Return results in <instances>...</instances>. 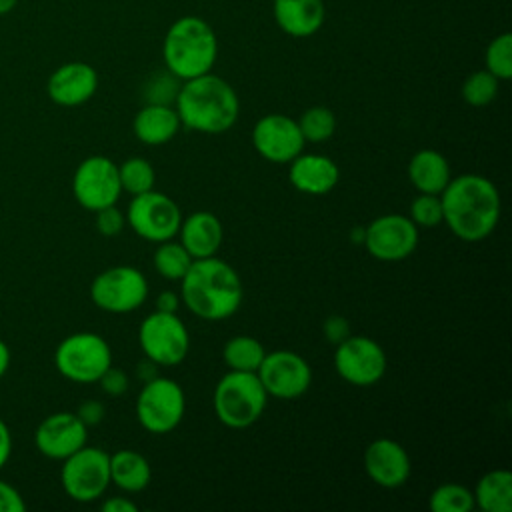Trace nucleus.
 Listing matches in <instances>:
<instances>
[{
    "label": "nucleus",
    "mask_w": 512,
    "mask_h": 512,
    "mask_svg": "<svg viewBox=\"0 0 512 512\" xmlns=\"http://www.w3.org/2000/svg\"><path fill=\"white\" fill-rule=\"evenodd\" d=\"M444 222L464 242H480L492 234L500 220V192L480 174L450 178L440 192Z\"/></svg>",
    "instance_id": "1"
},
{
    "label": "nucleus",
    "mask_w": 512,
    "mask_h": 512,
    "mask_svg": "<svg viewBox=\"0 0 512 512\" xmlns=\"http://www.w3.org/2000/svg\"><path fill=\"white\" fill-rule=\"evenodd\" d=\"M242 296L238 272L216 256L192 260L180 280V300L202 320L230 318L240 308Z\"/></svg>",
    "instance_id": "2"
},
{
    "label": "nucleus",
    "mask_w": 512,
    "mask_h": 512,
    "mask_svg": "<svg viewBox=\"0 0 512 512\" xmlns=\"http://www.w3.org/2000/svg\"><path fill=\"white\" fill-rule=\"evenodd\" d=\"M174 102L180 124L200 134H222L234 126L240 114L234 88L210 72L184 80Z\"/></svg>",
    "instance_id": "3"
},
{
    "label": "nucleus",
    "mask_w": 512,
    "mask_h": 512,
    "mask_svg": "<svg viewBox=\"0 0 512 512\" xmlns=\"http://www.w3.org/2000/svg\"><path fill=\"white\" fill-rule=\"evenodd\" d=\"M162 54L166 70L176 78H196L210 72L216 62V34L202 18L184 16L168 28Z\"/></svg>",
    "instance_id": "4"
},
{
    "label": "nucleus",
    "mask_w": 512,
    "mask_h": 512,
    "mask_svg": "<svg viewBox=\"0 0 512 512\" xmlns=\"http://www.w3.org/2000/svg\"><path fill=\"white\" fill-rule=\"evenodd\" d=\"M268 394L256 372H226L214 388V414L228 428H248L264 412Z\"/></svg>",
    "instance_id": "5"
},
{
    "label": "nucleus",
    "mask_w": 512,
    "mask_h": 512,
    "mask_svg": "<svg viewBox=\"0 0 512 512\" xmlns=\"http://www.w3.org/2000/svg\"><path fill=\"white\" fill-rule=\"evenodd\" d=\"M54 364L64 378L90 384L98 382L104 370L112 364V350L100 334L76 332L58 344Z\"/></svg>",
    "instance_id": "6"
},
{
    "label": "nucleus",
    "mask_w": 512,
    "mask_h": 512,
    "mask_svg": "<svg viewBox=\"0 0 512 512\" xmlns=\"http://www.w3.org/2000/svg\"><path fill=\"white\" fill-rule=\"evenodd\" d=\"M186 396L180 384L166 376L144 382L136 398V418L150 434H168L184 418Z\"/></svg>",
    "instance_id": "7"
},
{
    "label": "nucleus",
    "mask_w": 512,
    "mask_h": 512,
    "mask_svg": "<svg viewBox=\"0 0 512 512\" xmlns=\"http://www.w3.org/2000/svg\"><path fill=\"white\" fill-rule=\"evenodd\" d=\"M138 342L144 356L158 366H176L190 350L188 328L176 312L148 314L138 328Z\"/></svg>",
    "instance_id": "8"
},
{
    "label": "nucleus",
    "mask_w": 512,
    "mask_h": 512,
    "mask_svg": "<svg viewBox=\"0 0 512 512\" xmlns=\"http://www.w3.org/2000/svg\"><path fill=\"white\" fill-rule=\"evenodd\" d=\"M64 492L76 502H94L110 486V454L96 446H82L64 458L60 472Z\"/></svg>",
    "instance_id": "9"
},
{
    "label": "nucleus",
    "mask_w": 512,
    "mask_h": 512,
    "mask_svg": "<svg viewBox=\"0 0 512 512\" xmlns=\"http://www.w3.org/2000/svg\"><path fill=\"white\" fill-rule=\"evenodd\" d=\"M148 296V282L134 266H112L102 270L90 284L92 302L110 314L138 310Z\"/></svg>",
    "instance_id": "10"
},
{
    "label": "nucleus",
    "mask_w": 512,
    "mask_h": 512,
    "mask_svg": "<svg viewBox=\"0 0 512 512\" xmlns=\"http://www.w3.org/2000/svg\"><path fill=\"white\" fill-rule=\"evenodd\" d=\"M126 220L140 238L160 244L164 240H172L178 234L182 214L178 204L170 196L152 188L148 192L132 196Z\"/></svg>",
    "instance_id": "11"
},
{
    "label": "nucleus",
    "mask_w": 512,
    "mask_h": 512,
    "mask_svg": "<svg viewBox=\"0 0 512 512\" xmlns=\"http://www.w3.org/2000/svg\"><path fill=\"white\" fill-rule=\"evenodd\" d=\"M72 194L76 202L90 212L116 204L122 194L118 164L100 154L84 158L74 170Z\"/></svg>",
    "instance_id": "12"
},
{
    "label": "nucleus",
    "mask_w": 512,
    "mask_h": 512,
    "mask_svg": "<svg viewBox=\"0 0 512 512\" xmlns=\"http://www.w3.org/2000/svg\"><path fill=\"white\" fill-rule=\"evenodd\" d=\"M334 368L352 386H374L386 372V352L376 340L350 334L336 344Z\"/></svg>",
    "instance_id": "13"
},
{
    "label": "nucleus",
    "mask_w": 512,
    "mask_h": 512,
    "mask_svg": "<svg viewBox=\"0 0 512 512\" xmlns=\"http://www.w3.org/2000/svg\"><path fill=\"white\" fill-rule=\"evenodd\" d=\"M368 254L380 262H400L418 246V226L402 214H384L364 228Z\"/></svg>",
    "instance_id": "14"
},
{
    "label": "nucleus",
    "mask_w": 512,
    "mask_h": 512,
    "mask_svg": "<svg viewBox=\"0 0 512 512\" xmlns=\"http://www.w3.org/2000/svg\"><path fill=\"white\" fill-rule=\"evenodd\" d=\"M256 374L266 394L280 400H294L312 384L308 362L292 350H274L266 354Z\"/></svg>",
    "instance_id": "15"
},
{
    "label": "nucleus",
    "mask_w": 512,
    "mask_h": 512,
    "mask_svg": "<svg viewBox=\"0 0 512 512\" xmlns=\"http://www.w3.org/2000/svg\"><path fill=\"white\" fill-rule=\"evenodd\" d=\"M254 150L272 164H288L304 150V138L294 118L284 114L262 116L252 130Z\"/></svg>",
    "instance_id": "16"
},
{
    "label": "nucleus",
    "mask_w": 512,
    "mask_h": 512,
    "mask_svg": "<svg viewBox=\"0 0 512 512\" xmlns=\"http://www.w3.org/2000/svg\"><path fill=\"white\" fill-rule=\"evenodd\" d=\"M88 426L78 418L76 412H54L46 416L36 432V448L54 460H64L86 444Z\"/></svg>",
    "instance_id": "17"
},
{
    "label": "nucleus",
    "mask_w": 512,
    "mask_h": 512,
    "mask_svg": "<svg viewBox=\"0 0 512 512\" xmlns=\"http://www.w3.org/2000/svg\"><path fill=\"white\" fill-rule=\"evenodd\" d=\"M364 470L368 478L382 488H398L410 478V456L406 448L392 438H378L364 450Z\"/></svg>",
    "instance_id": "18"
},
{
    "label": "nucleus",
    "mask_w": 512,
    "mask_h": 512,
    "mask_svg": "<svg viewBox=\"0 0 512 512\" xmlns=\"http://www.w3.org/2000/svg\"><path fill=\"white\" fill-rule=\"evenodd\" d=\"M98 88V74L86 62H66L58 66L46 84L50 100L58 106H80L88 102Z\"/></svg>",
    "instance_id": "19"
},
{
    "label": "nucleus",
    "mask_w": 512,
    "mask_h": 512,
    "mask_svg": "<svg viewBox=\"0 0 512 512\" xmlns=\"http://www.w3.org/2000/svg\"><path fill=\"white\" fill-rule=\"evenodd\" d=\"M290 184L304 194L322 196L328 194L340 180V170L336 162L326 154H304L300 152L288 162Z\"/></svg>",
    "instance_id": "20"
},
{
    "label": "nucleus",
    "mask_w": 512,
    "mask_h": 512,
    "mask_svg": "<svg viewBox=\"0 0 512 512\" xmlns=\"http://www.w3.org/2000/svg\"><path fill=\"white\" fill-rule=\"evenodd\" d=\"M178 234L180 244L188 250V254L194 260L216 256L224 240V228L220 218L206 210L194 212L188 218H184L180 222Z\"/></svg>",
    "instance_id": "21"
},
{
    "label": "nucleus",
    "mask_w": 512,
    "mask_h": 512,
    "mask_svg": "<svg viewBox=\"0 0 512 512\" xmlns=\"http://www.w3.org/2000/svg\"><path fill=\"white\" fill-rule=\"evenodd\" d=\"M134 134L140 142L148 146H160L170 142L182 128L176 108L170 104H152L142 106L132 122Z\"/></svg>",
    "instance_id": "22"
},
{
    "label": "nucleus",
    "mask_w": 512,
    "mask_h": 512,
    "mask_svg": "<svg viewBox=\"0 0 512 512\" xmlns=\"http://www.w3.org/2000/svg\"><path fill=\"white\" fill-rule=\"evenodd\" d=\"M274 18L278 26L296 38L312 36L324 22L322 0H274Z\"/></svg>",
    "instance_id": "23"
},
{
    "label": "nucleus",
    "mask_w": 512,
    "mask_h": 512,
    "mask_svg": "<svg viewBox=\"0 0 512 512\" xmlns=\"http://www.w3.org/2000/svg\"><path fill=\"white\" fill-rule=\"evenodd\" d=\"M408 178L422 194H440L452 178L450 164L436 150H420L408 162Z\"/></svg>",
    "instance_id": "24"
},
{
    "label": "nucleus",
    "mask_w": 512,
    "mask_h": 512,
    "mask_svg": "<svg viewBox=\"0 0 512 512\" xmlns=\"http://www.w3.org/2000/svg\"><path fill=\"white\" fill-rule=\"evenodd\" d=\"M152 470L148 460L136 450H116L110 454V484L124 492H140L150 484Z\"/></svg>",
    "instance_id": "25"
},
{
    "label": "nucleus",
    "mask_w": 512,
    "mask_h": 512,
    "mask_svg": "<svg viewBox=\"0 0 512 512\" xmlns=\"http://www.w3.org/2000/svg\"><path fill=\"white\" fill-rule=\"evenodd\" d=\"M474 504L484 512L512 510V474L508 470L486 472L472 490Z\"/></svg>",
    "instance_id": "26"
},
{
    "label": "nucleus",
    "mask_w": 512,
    "mask_h": 512,
    "mask_svg": "<svg viewBox=\"0 0 512 512\" xmlns=\"http://www.w3.org/2000/svg\"><path fill=\"white\" fill-rule=\"evenodd\" d=\"M266 356L264 346L252 336H234L222 348V358L230 370L238 372H258Z\"/></svg>",
    "instance_id": "27"
},
{
    "label": "nucleus",
    "mask_w": 512,
    "mask_h": 512,
    "mask_svg": "<svg viewBox=\"0 0 512 512\" xmlns=\"http://www.w3.org/2000/svg\"><path fill=\"white\" fill-rule=\"evenodd\" d=\"M192 256L188 254V250L174 240H164L158 244L154 256H152V264L154 270L166 278V280H182V276L186 274V270L192 264Z\"/></svg>",
    "instance_id": "28"
},
{
    "label": "nucleus",
    "mask_w": 512,
    "mask_h": 512,
    "mask_svg": "<svg viewBox=\"0 0 512 512\" xmlns=\"http://www.w3.org/2000/svg\"><path fill=\"white\" fill-rule=\"evenodd\" d=\"M118 176H120L122 192H128L130 196H138L142 192L152 190L156 182V172L152 164L140 156H132L124 160L118 166Z\"/></svg>",
    "instance_id": "29"
},
{
    "label": "nucleus",
    "mask_w": 512,
    "mask_h": 512,
    "mask_svg": "<svg viewBox=\"0 0 512 512\" xmlns=\"http://www.w3.org/2000/svg\"><path fill=\"white\" fill-rule=\"evenodd\" d=\"M428 506L434 512H470L476 508L472 490H468L462 484H454V482L440 484L430 494Z\"/></svg>",
    "instance_id": "30"
},
{
    "label": "nucleus",
    "mask_w": 512,
    "mask_h": 512,
    "mask_svg": "<svg viewBox=\"0 0 512 512\" xmlns=\"http://www.w3.org/2000/svg\"><path fill=\"white\" fill-rule=\"evenodd\" d=\"M304 142H324L336 132V116L326 106H312L296 120Z\"/></svg>",
    "instance_id": "31"
},
{
    "label": "nucleus",
    "mask_w": 512,
    "mask_h": 512,
    "mask_svg": "<svg viewBox=\"0 0 512 512\" xmlns=\"http://www.w3.org/2000/svg\"><path fill=\"white\" fill-rule=\"evenodd\" d=\"M498 94V78L488 70L472 72L462 84V98L470 106H486Z\"/></svg>",
    "instance_id": "32"
},
{
    "label": "nucleus",
    "mask_w": 512,
    "mask_h": 512,
    "mask_svg": "<svg viewBox=\"0 0 512 512\" xmlns=\"http://www.w3.org/2000/svg\"><path fill=\"white\" fill-rule=\"evenodd\" d=\"M486 70L498 80L512 76V34L504 32L490 42L486 50Z\"/></svg>",
    "instance_id": "33"
},
{
    "label": "nucleus",
    "mask_w": 512,
    "mask_h": 512,
    "mask_svg": "<svg viewBox=\"0 0 512 512\" xmlns=\"http://www.w3.org/2000/svg\"><path fill=\"white\" fill-rule=\"evenodd\" d=\"M418 228H434L444 222L440 194H418L410 204L408 216Z\"/></svg>",
    "instance_id": "34"
},
{
    "label": "nucleus",
    "mask_w": 512,
    "mask_h": 512,
    "mask_svg": "<svg viewBox=\"0 0 512 512\" xmlns=\"http://www.w3.org/2000/svg\"><path fill=\"white\" fill-rule=\"evenodd\" d=\"M178 80L172 72H164V74H158L154 76L150 82H148V88H146V96H148V102L152 104H172L176 100V94H178Z\"/></svg>",
    "instance_id": "35"
},
{
    "label": "nucleus",
    "mask_w": 512,
    "mask_h": 512,
    "mask_svg": "<svg viewBox=\"0 0 512 512\" xmlns=\"http://www.w3.org/2000/svg\"><path fill=\"white\" fill-rule=\"evenodd\" d=\"M94 214H96V230L102 236H116L122 232L126 224V216L122 214L120 208H116V204L100 208Z\"/></svg>",
    "instance_id": "36"
},
{
    "label": "nucleus",
    "mask_w": 512,
    "mask_h": 512,
    "mask_svg": "<svg viewBox=\"0 0 512 512\" xmlns=\"http://www.w3.org/2000/svg\"><path fill=\"white\" fill-rule=\"evenodd\" d=\"M102 390L108 396H122L128 390V376L124 370L114 368L112 364L104 370V374L98 378Z\"/></svg>",
    "instance_id": "37"
},
{
    "label": "nucleus",
    "mask_w": 512,
    "mask_h": 512,
    "mask_svg": "<svg viewBox=\"0 0 512 512\" xmlns=\"http://www.w3.org/2000/svg\"><path fill=\"white\" fill-rule=\"evenodd\" d=\"M324 336L332 344H340L350 336V324L344 316H328L324 322Z\"/></svg>",
    "instance_id": "38"
},
{
    "label": "nucleus",
    "mask_w": 512,
    "mask_h": 512,
    "mask_svg": "<svg viewBox=\"0 0 512 512\" xmlns=\"http://www.w3.org/2000/svg\"><path fill=\"white\" fill-rule=\"evenodd\" d=\"M26 508L20 492L8 482L0 480V512H22Z\"/></svg>",
    "instance_id": "39"
},
{
    "label": "nucleus",
    "mask_w": 512,
    "mask_h": 512,
    "mask_svg": "<svg viewBox=\"0 0 512 512\" xmlns=\"http://www.w3.org/2000/svg\"><path fill=\"white\" fill-rule=\"evenodd\" d=\"M104 404L98 400H86L84 404H80V408L76 410L78 418L86 424V426H94L104 418Z\"/></svg>",
    "instance_id": "40"
},
{
    "label": "nucleus",
    "mask_w": 512,
    "mask_h": 512,
    "mask_svg": "<svg viewBox=\"0 0 512 512\" xmlns=\"http://www.w3.org/2000/svg\"><path fill=\"white\" fill-rule=\"evenodd\" d=\"M104 512H136L138 506L134 502H130L128 498L124 496H114V498H108L102 502L100 506Z\"/></svg>",
    "instance_id": "41"
},
{
    "label": "nucleus",
    "mask_w": 512,
    "mask_h": 512,
    "mask_svg": "<svg viewBox=\"0 0 512 512\" xmlns=\"http://www.w3.org/2000/svg\"><path fill=\"white\" fill-rule=\"evenodd\" d=\"M178 304H180V296L172 290H164L156 298V310L160 312H176Z\"/></svg>",
    "instance_id": "42"
},
{
    "label": "nucleus",
    "mask_w": 512,
    "mask_h": 512,
    "mask_svg": "<svg viewBox=\"0 0 512 512\" xmlns=\"http://www.w3.org/2000/svg\"><path fill=\"white\" fill-rule=\"evenodd\" d=\"M10 452H12V436L6 422L0 418V468L10 458Z\"/></svg>",
    "instance_id": "43"
},
{
    "label": "nucleus",
    "mask_w": 512,
    "mask_h": 512,
    "mask_svg": "<svg viewBox=\"0 0 512 512\" xmlns=\"http://www.w3.org/2000/svg\"><path fill=\"white\" fill-rule=\"evenodd\" d=\"M136 376H138V380H142V382H148V380H152V378H156L158 376V364L156 362H152V360H142V362H138V366H136Z\"/></svg>",
    "instance_id": "44"
},
{
    "label": "nucleus",
    "mask_w": 512,
    "mask_h": 512,
    "mask_svg": "<svg viewBox=\"0 0 512 512\" xmlns=\"http://www.w3.org/2000/svg\"><path fill=\"white\" fill-rule=\"evenodd\" d=\"M8 364H10V350H8L6 342L0 340V378H2L4 372L8 370Z\"/></svg>",
    "instance_id": "45"
},
{
    "label": "nucleus",
    "mask_w": 512,
    "mask_h": 512,
    "mask_svg": "<svg viewBox=\"0 0 512 512\" xmlns=\"http://www.w3.org/2000/svg\"><path fill=\"white\" fill-rule=\"evenodd\" d=\"M16 4H18V0H0V16L12 12L16 8Z\"/></svg>",
    "instance_id": "46"
}]
</instances>
